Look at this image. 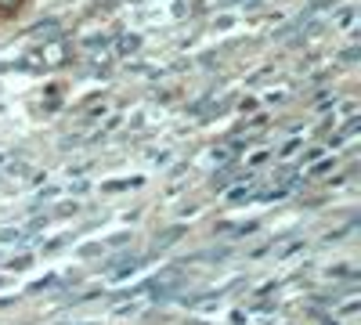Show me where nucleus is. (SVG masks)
Segmentation results:
<instances>
[{"label":"nucleus","mask_w":361,"mask_h":325,"mask_svg":"<svg viewBox=\"0 0 361 325\" xmlns=\"http://www.w3.org/2000/svg\"><path fill=\"white\" fill-rule=\"evenodd\" d=\"M137 51V37H119V54H134Z\"/></svg>","instance_id":"obj_1"},{"label":"nucleus","mask_w":361,"mask_h":325,"mask_svg":"<svg viewBox=\"0 0 361 325\" xmlns=\"http://www.w3.org/2000/svg\"><path fill=\"white\" fill-rule=\"evenodd\" d=\"M18 4H22V0H0V11L11 15V11H18Z\"/></svg>","instance_id":"obj_2"},{"label":"nucleus","mask_w":361,"mask_h":325,"mask_svg":"<svg viewBox=\"0 0 361 325\" xmlns=\"http://www.w3.org/2000/svg\"><path fill=\"white\" fill-rule=\"evenodd\" d=\"M350 22H354V11H343V15H340V25H343V29H347V25H350Z\"/></svg>","instance_id":"obj_3"}]
</instances>
